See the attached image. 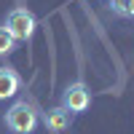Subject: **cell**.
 <instances>
[{
    "label": "cell",
    "instance_id": "8992f818",
    "mask_svg": "<svg viewBox=\"0 0 134 134\" xmlns=\"http://www.w3.org/2000/svg\"><path fill=\"white\" fill-rule=\"evenodd\" d=\"M110 3V14L118 19H131L134 16V0H107Z\"/></svg>",
    "mask_w": 134,
    "mask_h": 134
},
{
    "label": "cell",
    "instance_id": "3957f363",
    "mask_svg": "<svg viewBox=\"0 0 134 134\" xmlns=\"http://www.w3.org/2000/svg\"><path fill=\"white\" fill-rule=\"evenodd\" d=\"M88 105H91V91L83 81H72L67 83V88L62 91V107L67 110L70 115H78V113H86Z\"/></svg>",
    "mask_w": 134,
    "mask_h": 134
},
{
    "label": "cell",
    "instance_id": "277c9868",
    "mask_svg": "<svg viewBox=\"0 0 134 134\" xmlns=\"http://www.w3.org/2000/svg\"><path fill=\"white\" fill-rule=\"evenodd\" d=\"M43 126H46V131H48V134H64L67 129L72 126V115L67 113L62 105L48 107L46 113H43Z\"/></svg>",
    "mask_w": 134,
    "mask_h": 134
},
{
    "label": "cell",
    "instance_id": "52a82bcc",
    "mask_svg": "<svg viewBox=\"0 0 134 134\" xmlns=\"http://www.w3.org/2000/svg\"><path fill=\"white\" fill-rule=\"evenodd\" d=\"M14 51H16V40L0 27V57H8V54H14Z\"/></svg>",
    "mask_w": 134,
    "mask_h": 134
},
{
    "label": "cell",
    "instance_id": "6da1fadb",
    "mask_svg": "<svg viewBox=\"0 0 134 134\" xmlns=\"http://www.w3.org/2000/svg\"><path fill=\"white\" fill-rule=\"evenodd\" d=\"M3 30H5L16 43H30L32 35H35V30H38V19H35V14H32L27 5H14V8L5 14Z\"/></svg>",
    "mask_w": 134,
    "mask_h": 134
},
{
    "label": "cell",
    "instance_id": "7a4b0ae2",
    "mask_svg": "<svg viewBox=\"0 0 134 134\" xmlns=\"http://www.w3.org/2000/svg\"><path fill=\"white\" fill-rule=\"evenodd\" d=\"M3 124L11 134H32L38 129V113L27 99H19V102H14L5 110Z\"/></svg>",
    "mask_w": 134,
    "mask_h": 134
},
{
    "label": "cell",
    "instance_id": "5b68a950",
    "mask_svg": "<svg viewBox=\"0 0 134 134\" xmlns=\"http://www.w3.org/2000/svg\"><path fill=\"white\" fill-rule=\"evenodd\" d=\"M21 91V78L14 67L8 64H0V102L3 99H14Z\"/></svg>",
    "mask_w": 134,
    "mask_h": 134
}]
</instances>
